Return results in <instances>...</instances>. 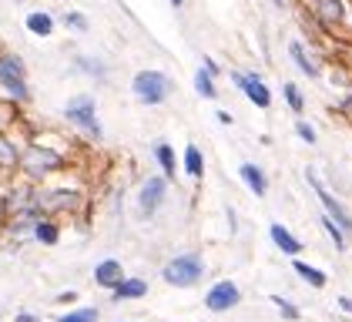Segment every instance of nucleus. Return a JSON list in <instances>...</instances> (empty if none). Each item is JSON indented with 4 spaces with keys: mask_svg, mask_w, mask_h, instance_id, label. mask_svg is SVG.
<instances>
[{
    "mask_svg": "<svg viewBox=\"0 0 352 322\" xmlns=\"http://www.w3.org/2000/svg\"><path fill=\"white\" fill-rule=\"evenodd\" d=\"M47 155H51V151H30L28 158H24V164H28L34 175H37V171L44 175V171H51V168H57V164H60V158H47Z\"/></svg>",
    "mask_w": 352,
    "mask_h": 322,
    "instance_id": "obj_14",
    "label": "nucleus"
},
{
    "mask_svg": "<svg viewBox=\"0 0 352 322\" xmlns=\"http://www.w3.org/2000/svg\"><path fill=\"white\" fill-rule=\"evenodd\" d=\"M289 54H292V61L298 64V71H302V74H309V78H316V74H319L316 61H309V54L302 51V44H298V41H292V44H289Z\"/></svg>",
    "mask_w": 352,
    "mask_h": 322,
    "instance_id": "obj_15",
    "label": "nucleus"
},
{
    "mask_svg": "<svg viewBox=\"0 0 352 322\" xmlns=\"http://www.w3.org/2000/svg\"><path fill=\"white\" fill-rule=\"evenodd\" d=\"M14 158H17V155H14V148H10L7 141H0V161H3V164H14Z\"/></svg>",
    "mask_w": 352,
    "mask_h": 322,
    "instance_id": "obj_27",
    "label": "nucleus"
},
{
    "mask_svg": "<svg viewBox=\"0 0 352 322\" xmlns=\"http://www.w3.org/2000/svg\"><path fill=\"white\" fill-rule=\"evenodd\" d=\"M346 322H349V319H346Z\"/></svg>",
    "mask_w": 352,
    "mask_h": 322,
    "instance_id": "obj_31",
    "label": "nucleus"
},
{
    "mask_svg": "<svg viewBox=\"0 0 352 322\" xmlns=\"http://www.w3.org/2000/svg\"><path fill=\"white\" fill-rule=\"evenodd\" d=\"M34 235H37L41 242H44V245H54V242H57V228L51 225V222H37Z\"/></svg>",
    "mask_w": 352,
    "mask_h": 322,
    "instance_id": "obj_22",
    "label": "nucleus"
},
{
    "mask_svg": "<svg viewBox=\"0 0 352 322\" xmlns=\"http://www.w3.org/2000/svg\"><path fill=\"white\" fill-rule=\"evenodd\" d=\"M292 268H296L298 279H305V282H309L312 289H325V282H329V279H325V272L312 268L309 262H298V259H296V262H292Z\"/></svg>",
    "mask_w": 352,
    "mask_h": 322,
    "instance_id": "obj_13",
    "label": "nucleus"
},
{
    "mask_svg": "<svg viewBox=\"0 0 352 322\" xmlns=\"http://www.w3.org/2000/svg\"><path fill=\"white\" fill-rule=\"evenodd\" d=\"M242 302V289L235 286V282H215L208 292H205V305L212 309V312H228V309H235Z\"/></svg>",
    "mask_w": 352,
    "mask_h": 322,
    "instance_id": "obj_5",
    "label": "nucleus"
},
{
    "mask_svg": "<svg viewBox=\"0 0 352 322\" xmlns=\"http://www.w3.org/2000/svg\"><path fill=\"white\" fill-rule=\"evenodd\" d=\"M94 282H98V286H104V289H108V286H118V282H121V262L104 259L101 266L94 268Z\"/></svg>",
    "mask_w": 352,
    "mask_h": 322,
    "instance_id": "obj_10",
    "label": "nucleus"
},
{
    "mask_svg": "<svg viewBox=\"0 0 352 322\" xmlns=\"http://www.w3.org/2000/svg\"><path fill=\"white\" fill-rule=\"evenodd\" d=\"M269 235H272V242H275V245H278V248H282V252L289 255V259H298V252H302V242H298L296 235H292V232L285 228V225H278V222H272Z\"/></svg>",
    "mask_w": 352,
    "mask_h": 322,
    "instance_id": "obj_9",
    "label": "nucleus"
},
{
    "mask_svg": "<svg viewBox=\"0 0 352 322\" xmlns=\"http://www.w3.org/2000/svg\"><path fill=\"white\" fill-rule=\"evenodd\" d=\"M131 87H135V94L144 105H162L168 98V91H171V80L164 78L162 71H141V74H135Z\"/></svg>",
    "mask_w": 352,
    "mask_h": 322,
    "instance_id": "obj_2",
    "label": "nucleus"
},
{
    "mask_svg": "<svg viewBox=\"0 0 352 322\" xmlns=\"http://www.w3.org/2000/svg\"><path fill=\"white\" fill-rule=\"evenodd\" d=\"M305 178H309V185L316 188V195H319V202H322V208H325V218H332V222H336V225H339V228L352 239V215L346 212V205H342V202H336V198L325 191L322 182L316 178V171H305Z\"/></svg>",
    "mask_w": 352,
    "mask_h": 322,
    "instance_id": "obj_3",
    "label": "nucleus"
},
{
    "mask_svg": "<svg viewBox=\"0 0 352 322\" xmlns=\"http://www.w3.org/2000/svg\"><path fill=\"white\" fill-rule=\"evenodd\" d=\"M171 3H175V7H182V0H171Z\"/></svg>",
    "mask_w": 352,
    "mask_h": 322,
    "instance_id": "obj_29",
    "label": "nucleus"
},
{
    "mask_svg": "<svg viewBox=\"0 0 352 322\" xmlns=\"http://www.w3.org/2000/svg\"><path fill=\"white\" fill-rule=\"evenodd\" d=\"M155 158H158V164L164 168V175L175 178V151H171L168 144H158V148H155Z\"/></svg>",
    "mask_w": 352,
    "mask_h": 322,
    "instance_id": "obj_20",
    "label": "nucleus"
},
{
    "mask_svg": "<svg viewBox=\"0 0 352 322\" xmlns=\"http://www.w3.org/2000/svg\"><path fill=\"white\" fill-rule=\"evenodd\" d=\"M296 131L302 141H309V144H316V131H312V125H305V121H298L296 125Z\"/></svg>",
    "mask_w": 352,
    "mask_h": 322,
    "instance_id": "obj_25",
    "label": "nucleus"
},
{
    "mask_svg": "<svg viewBox=\"0 0 352 322\" xmlns=\"http://www.w3.org/2000/svg\"><path fill=\"white\" fill-rule=\"evenodd\" d=\"M0 84L17 98V101H28V87H24V64L10 54L0 57Z\"/></svg>",
    "mask_w": 352,
    "mask_h": 322,
    "instance_id": "obj_4",
    "label": "nucleus"
},
{
    "mask_svg": "<svg viewBox=\"0 0 352 322\" xmlns=\"http://www.w3.org/2000/svg\"><path fill=\"white\" fill-rule=\"evenodd\" d=\"M322 17L329 21V24L342 17V7H339V0H322Z\"/></svg>",
    "mask_w": 352,
    "mask_h": 322,
    "instance_id": "obj_24",
    "label": "nucleus"
},
{
    "mask_svg": "<svg viewBox=\"0 0 352 322\" xmlns=\"http://www.w3.org/2000/svg\"><path fill=\"white\" fill-rule=\"evenodd\" d=\"M272 305H275V309L282 312V319H289V322L302 319V312H298L296 302H289V299H282V295H272Z\"/></svg>",
    "mask_w": 352,
    "mask_h": 322,
    "instance_id": "obj_17",
    "label": "nucleus"
},
{
    "mask_svg": "<svg viewBox=\"0 0 352 322\" xmlns=\"http://www.w3.org/2000/svg\"><path fill=\"white\" fill-rule=\"evenodd\" d=\"M212 78H215V74H208L205 67L195 74V91H198L201 98H215V84H212Z\"/></svg>",
    "mask_w": 352,
    "mask_h": 322,
    "instance_id": "obj_18",
    "label": "nucleus"
},
{
    "mask_svg": "<svg viewBox=\"0 0 352 322\" xmlns=\"http://www.w3.org/2000/svg\"><path fill=\"white\" fill-rule=\"evenodd\" d=\"M275 3H282V0H275Z\"/></svg>",
    "mask_w": 352,
    "mask_h": 322,
    "instance_id": "obj_30",
    "label": "nucleus"
},
{
    "mask_svg": "<svg viewBox=\"0 0 352 322\" xmlns=\"http://www.w3.org/2000/svg\"><path fill=\"white\" fill-rule=\"evenodd\" d=\"M205 275V262L198 255H175L168 266H164V282L175 286V289H188V286H198Z\"/></svg>",
    "mask_w": 352,
    "mask_h": 322,
    "instance_id": "obj_1",
    "label": "nucleus"
},
{
    "mask_svg": "<svg viewBox=\"0 0 352 322\" xmlns=\"http://www.w3.org/2000/svg\"><path fill=\"white\" fill-rule=\"evenodd\" d=\"M242 178L245 185L252 188L258 198H265V191H269V182H265V171L258 168V164H242Z\"/></svg>",
    "mask_w": 352,
    "mask_h": 322,
    "instance_id": "obj_11",
    "label": "nucleus"
},
{
    "mask_svg": "<svg viewBox=\"0 0 352 322\" xmlns=\"http://www.w3.org/2000/svg\"><path fill=\"white\" fill-rule=\"evenodd\" d=\"M144 292H148V282H141V279H121L114 286V299H141Z\"/></svg>",
    "mask_w": 352,
    "mask_h": 322,
    "instance_id": "obj_12",
    "label": "nucleus"
},
{
    "mask_svg": "<svg viewBox=\"0 0 352 322\" xmlns=\"http://www.w3.org/2000/svg\"><path fill=\"white\" fill-rule=\"evenodd\" d=\"M164 188H168V182H164V178H148V182H144L141 195H138V205H141V212H144V215H155L158 208H162Z\"/></svg>",
    "mask_w": 352,
    "mask_h": 322,
    "instance_id": "obj_8",
    "label": "nucleus"
},
{
    "mask_svg": "<svg viewBox=\"0 0 352 322\" xmlns=\"http://www.w3.org/2000/svg\"><path fill=\"white\" fill-rule=\"evenodd\" d=\"M67 121H74V125H81L87 134H94V138H101V125H98V118H94V101L91 98H74L71 105H67Z\"/></svg>",
    "mask_w": 352,
    "mask_h": 322,
    "instance_id": "obj_6",
    "label": "nucleus"
},
{
    "mask_svg": "<svg viewBox=\"0 0 352 322\" xmlns=\"http://www.w3.org/2000/svg\"><path fill=\"white\" fill-rule=\"evenodd\" d=\"M282 91H285V101H289V107H292V111H302V107H305V101H302V91H298L296 84H285V87H282Z\"/></svg>",
    "mask_w": 352,
    "mask_h": 322,
    "instance_id": "obj_23",
    "label": "nucleus"
},
{
    "mask_svg": "<svg viewBox=\"0 0 352 322\" xmlns=\"http://www.w3.org/2000/svg\"><path fill=\"white\" fill-rule=\"evenodd\" d=\"M28 27L34 30V34H41V37H47L51 30H54V21L47 17V14H30L28 17Z\"/></svg>",
    "mask_w": 352,
    "mask_h": 322,
    "instance_id": "obj_19",
    "label": "nucleus"
},
{
    "mask_svg": "<svg viewBox=\"0 0 352 322\" xmlns=\"http://www.w3.org/2000/svg\"><path fill=\"white\" fill-rule=\"evenodd\" d=\"M185 171H188L191 178H201V175H205V158H201L198 144H188V148H185Z\"/></svg>",
    "mask_w": 352,
    "mask_h": 322,
    "instance_id": "obj_16",
    "label": "nucleus"
},
{
    "mask_svg": "<svg viewBox=\"0 0 352 322\" xmlns=\"http://www.w3.org/2000/svg\"><path fill=\"white\" fill-rule=\"evenodd\" d=\"M17 322H41V319H37V316H30V312H21V316H17Z\"/></svg>",
    "mask_w": 352,
    "mask_h": 322,
    "instance_id": "obj_28",
    "label": "nucleus"
},
{
    "mask_svg": "<svg viewBox=\"0 0 352 322\" xmlns=\"http://www.w3.org/2000/svg\"><path fill=\"white\" fill-rule=\"evenodd\" d=\"M232 80L248 94V101L255 107H262V111L272 107V94H269V87L262 84V78H255V74H232Z\"/></svg>",
    "mask_w": 352,
    "mask_h": 322,
    "instance_id": "obj_7",
    "label": "nucleus"
},
{
    "mask_svg": "<svg viewBox=\"0 0 352 322\" xmlns=\"http://www.w3.org/2000/svg\"><path fill=\"white\" fill-rule=\"evenodd\" d=\"M57 322H98V309H78V312H67V316H60Z\"/></svg>",
    "mask_w": 352,
    "mask_h": 322,
    "instance_id": "obj_21",
    "label": "nucleus"
},
{
    "mask_svg": "<svg viewBox=\"0 0 352 322\" xmlns=\"http://www.w3.org/2000/svg\"><path fill=\"white\" fill-rule=\"evenodd\" d=\"M64 24H71L74 30H87V21H84L81 14H67V17H64Z\"/></svg>",
    "mask_w": 352,
    "mask_h": 322,
    "instance_id": "obj_26",
    "label": "nucleus"
}]
</instances>
